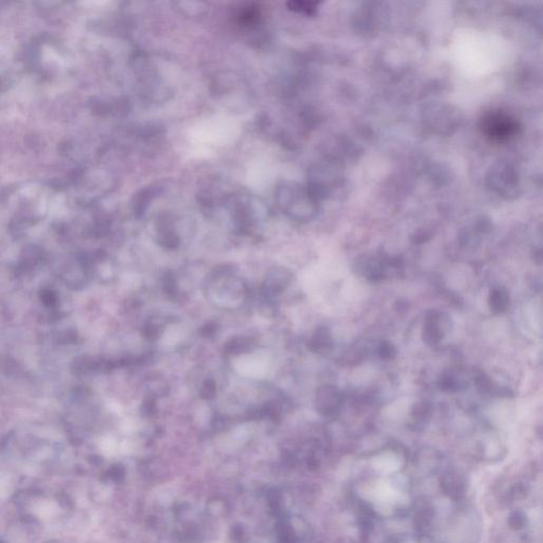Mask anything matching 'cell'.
Returning a JSON list of instances; mask_svg holds the SVG:
<instances>
[{
    "label": "cell",
    "instance_id": "cell-2",
    "mask_svg": "<svg viewBox=\"0 0 543 543\" xmlns=\"http://www.w3.org/2000/svg\"><path fill=\"white\" fill-rule=\"evenodd\" d=\"M281 200H283L285 210L297 220L307 221L313 218L316 207L310 195L295 186H285L281 188Z\"/></svg>",
    "mask_w": 543,
    "mask_h": 543
},
{
    "label": "cell",
    "instance_id": "cell-1",
    "mask_svg": "<svg viewBox=\"0 0 543 543\" xmlns=\"http://www.w3.org/2000/svg\"><path fill=\"white\" fill-rule=\"evenodd\" d=\"M483 133L496 142L510 139L518 133L519 123L516 119L503 112H491L481 120Z\"/></svg>",
    "mask_w": 543,
    "mask_h": 543
},
{
    "label": "cell",
    "instance_id": "cell-5",
    "mask_svg": "<svg viewBox=\"0 0 543 543\" xmlns=\"http://www.w3.org/2000/svg\"><path fill=\"white\" fill-rule=\"evenodd\" d=\"M343 404V396L333 385H323L319 387L315 398V406L319 412L332 415L340 410Z\"/></svg>",
    "mask_w": 543,
    "mask_h": 543
},
{
    "label": "cell",
    "instance_id": "cell-3",
    "mask_svg": "<svg viewBox=\"0 0 543 543\" xmlns=\"http://www.w3.org/2000/svg\"><path fill=\"white\" fill-rule=\"evenodd\" d=\"M488 184L500 197L512 199L518 195V173L515 168L504 161L496 164L491 168L488 174Z\"/></svg>",
    "mask_w": 543,
    "mask_h": 543
},
{
    "label": "cell",
    "instance_id": "cell-12",
    "mask_svg": "<svg viewBox=\"0 0 543 543\" xmlns=\"http://www.w3.org/2000/svg\"><path fill=\"white\" fill-rule=\"evenodd\" d=\"M8 83L10 82H8V80H6V79L0 78V93L8 88Z\"/></svg>",
    "mask_w": 543,
    "mask_h": 543
},
{
    "label": "cell",
    "instance_id": "cell-8",
    "mask_svg": "<svg viewBox=\"0 0 543 543\" xmlns=\"http://www.w3.org/2000/svg\"><path fill=\"white\" fill-rule=\"evenodd\" d=\"M311 346L314 351L317 353H328L333 347V341H332L331 333L326 327L319 328L316 333L313 336Z\"/></svg>",
    "mask_w": 543,
    "mask_h": 543
},
{
    "label": "cell",
    "instance_id": "cell-13",
    "mask_svg": "<svg viewBox=\"0 0 543 543\" xmlns=\"http://www.w3.org/2000/svg\"><path fill=\"white\" fill-rule=\"evenodd\" d=\"M0 543H4V542H0Z\"/></svg>",
    "mask_w": 543,
    "mask_h": 543
},
{
    "label": "cell",
    "instance_id": "cell-4",
    "mask_svg": "<svg viewBox=\"0 0 543 543\" xmlns=\"http://www.w3.org/2000/svg\"><path fill=\"white\" fill-rule=\"evenodd\" d=\"M452 329V321L447 313L440 311H431L428 313L423 323V342L429 346H436L440 344L445 336Z\"/></svg>",
    "mask_w": 543,
    "mask_h": 543
},
{
    "label": "cell",
    "instance_id": "cell-10",
    "mask_svg": "<svg viewBox=\"0 0 543 543\" xmlns=\"http://www.w3.org/2000/svg\"><path fill=\"white\" fill-rule=\"evenodd\" d=\"M474 384H476L478 391L482 394L493 393V389H495L493 381L483 372H480L474 377Z\"/></svg>",
    "mask_w": 543,
    "mask_h": 543
},
{
    "label": "cell",
    "instance_id": "cell-7",
    "mask_svg": "<svg viewBox=\"0 0 543 543\" xmlns=\"http://www.w3.org/2000/svg\"><path fill=\"white\" fill-rule=\"evenodd\" d=\"M488 304L491 312L495 314H503L510 309V294L502 287H496L489 293Z\"/></svg>",
    "mask_w": 543,
    "mask_h": 543
},
{
    "label": "cell",
    "instance_id": "cell-11",
    "mask_svg": "<svg viewBox=\"0 0 543 543\" xmlns=\"http://www.w3.org/2000/svg\"><path fill=\"white\" fill-rule=\"evenodd\" d=\"M378 355L381 359L391 361V360L395 359L396 355H397V349L394 346L393 343L389 342V341H382L378 346Z\"/></svg>",
    "mask_w": 543,
    "mask_h": 543
},
{
    "label": "cell",
    "instance_id": "cell-9",
    "mask_svg": "<svg viewBox=\"0 0 543 543\" xmlns=\"http://www.w3.org/2000/svg\"><path fill=\"white\" fill-rule=\"evenodd\" d=\"M438 387L442 391H447V393H455V391H459L461 389V384L455 377L451 376V375H444L440 377L438 380Z\"/></svg>",
    "mask_w": 543,
    "mask_h": 543
},
{
    "label": "cell",
    "instance_id": "cell-6",
    "mask_svg": "<svg viewBox=\"0 0 543 543\" xmlns=\"http://www.w3.org/2000/svg\"><path fill=\"white\" fill-rule=\"evenodd\" d=\"M385 265L387 263L378 258H365L358 263V270L368 280L372 282L382 280L385 277Z\"/></svg>",
    "mask_w": 543,
    "mask_h": 543
}]
</instances>
